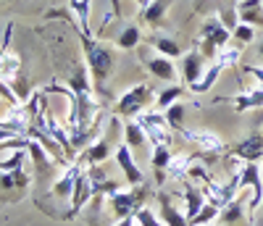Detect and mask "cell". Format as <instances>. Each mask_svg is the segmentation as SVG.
Returning a JSON list of instances; mask_svg holds the SVG:
<instances>
[{
    "instance_id": "1",
    "label": "cell",
    "mask_w": 263,
    "mask_h": 226,
    "mask_svg": "<svg viewBox=\"0 0 263 226\" xmlns=\"http://www.w3.org/2000/svg\"><path fill=\"white\" fill-rule=\"evenodd\" d=\"M79 37V45H82V53H84V63L90 69V79H92V87H95V95L98 98H108L105 87H108V79L114 74V48L111 45H103L100 40H92V34H84V32H77Z\"/></svg>"
},
{
    "instance_id": "2",
    "label": "cell",
    "mask_w": 263,
    "mask_h": 226,
    "mask_svg": "<svg viewBox=\"0 0 263 226\" xmlns=\"http://www.w3.org/2000/svg\"><path fill=\"white\" fill-rule=\"evenodd\" d=\"M145 197H147V184L140 187H129V190H119L114 195L105 197V208L114 218L111 221H124V218H135L137 211L145 205Z\"/></svg>"
},
{
    "instance_id": "3",
    "label": "cell",
    "mask_w": 263,
    "mask_h": 226,
    "mask_svg": "<svg viewBox=\"0 0 263 226\" xmlns=\"http://www.w3.org/2000/svg\"><path fill=\"white\" fill-rule=\"evenodd\" d=\"M229 42H232V29L224 27V21L218 18V13L208 16L200 27V53L208 61H216L218 53H221Z\"/></svg>"
},
{
    "instance_id": "4",
    "label": "cell",
    "mask_w": 263,
    "mask_h": 226,
    "mask_svg": "<svg viewBox=\"0 0 263 226\" xmlns=\"http://www.w3.org/2000/svg\"><path fill=\"white\" fill-rule=\"evenodd\" d=\"M179 134L190 145L197 147V158L205 161V163L208 161H216V158H221L224 153H229V145L218 137V134H213L208 129H182Z\"/></svg>"
},
{
    "instance_id": "5",
    "label": "cell",
    "mask_w": 263,
    "mask_h": 226,
    "mask_svg": "<svg viewBox=\"0 0 263 226\" xmlns=\"http://www.w3.org/2000/svg\"><path fill=\"white\" fill-rule=\"evenodd\" d=\"M153 103V89L147 84H135L126 92H121V98L116 100V116L119 119H137L140 113H145V108Z\"/></svg>"
},
{
    "instance_id": "6",
    "label": "cell",
    "mask_w": 263,
    "mask_h": 226,
    "mask_svg": "<svg viewBox=\"0 0 263 226\" xmlns=\"http://www.w3.org/2000/svg\"><path fill=\"white\" fill-rule=\"evenodd\" d=\"M137 124L145 129L147 140L153 145H168L171 147V126L163 116V110H147V113H140L137 116Z\"/></svg>"
},
{
    "instance_id": "7",
    "label": "cell",
    "mask_w": 263,
    "mask_h": 226,
    "mask_svg": "<svg viewBox=\"0 0 263 226\" xmlns=\"http://www.w3.org/2000/svg\"><path fill=\"white\" fill-rule=\"evenodd\" d=\"M137 53H140L142 66H145L153 77L161 79V82L174 84V79H177V66H174L171 58H166V55H161V53H156V50H147V45H142Z\"/></svg>"
},
{
    "instance_id": "8",
    "label": "cell",
    "mask_w": 263,
    "mask_h": 226,
    "mask_svg": "<svg viewBox=\"0 0 263 226\" xmlns=\"http://www.w3.org/2000/svg\"><path fill=\"white\" fill-rule=\"evenodd\" d=\"M95 195H92V179H90V168H82L79 171V176H77V187H74V195H71V208L63 213V218L66 221H71V218H77L82 211H84V205L90 202Z\"/></svg>"
},
{
    "instance_id": "9",
    "label": "cell",
    "mask_w": 263,
    "mask_h": 226,
    "mask_svg": "<svg viewBox=\"0 0 263 226\" xmlns=\"http://www.w3.org/2000/svg\"><path fill=\"white\" fill-rule=\"evenodd\" d=\"M229 155L237 158L239 163H260V158H263V131H250L242 142L229 147Z\"/></svg>"
},
{
    "instance_id": "10",
    "label": "cell",
    "mask_w": 263,
    "mask_h": 226,
    "mask_svg": "<svg viewBox=\"0 0 263 226\" xmlns=\"http://www.w3.org/2000/svg\"><path fill=\"white\" fill-rule=\"evenodd\" d=\"M11 32H13V24L6 27L3 32V45H0V79L3 82H16L18 79V71H21V58L16 53H11Z\"/></svg>"
},
{
    "instance_id": "11",
    "label": "cell",
    "mask_w": 263,
    "mask_h": 226,
    "mask_svg": "<svg viewBox=\"0 0 263 226\" xmlns=\"http://www.w3.org/2000/svg\"><path fill=\"white\" fill-rule=\"evenodd\" d=\"M32 179L21 171V168H13V171H0V197L13 202L18 200V195L29 187Z\"/></svg>"
},
{
    "instance_id": "12",
    "label": "cell",
    "mask_w": 263,
    "mask_h": 226,
    "mask_svg": "<svg viewBox=\"0 0 263 226\" xmlns=\"http://www.w3.org/2000/svg\"><path fill=\"white\" fill-rule=\"evenodd\" d=\"M114 153H116L114 140H111V137H100V140H95L92 145H87V147L79 153L77 161H82L84 166H100V163H105Z\"/></svg>"
},
{
    "instance_id": "13",
    "label": "cell",
    "mask_w": 263,
    "mask_h": 226,
    "mask_svg": "<svg viewBox=\"0 0 263 226\" xmlns=\"http://www.w3.org/2000/svg\"><path fill=\"white\" fill-rule=\"evenodd\" d=\"M114 158H116L119 168L124 171V176H126V184H129V187H140V184H145V179H142V171L137 168L135 158H132V147H129L126 142L116 145V153H114Z\"/></svg>"
},
{
    "instance_id": "14",
    "label": "cell",
    "mask_w": 263,
    "mask_h": 226,
    "mask_svg": "<svg viewBox=\"0 0 263 226\" xmlns=\"http://www.w3.org/2000/svg\"><path fill=\"white\" fill-rule=\"evenodd\" d=\"M84 168V163L82 161H74L69 168H66L55 182H53V187H50V195L53 197H58V200H71V195H74V187H77V176H79V171Z\"/></svg>"
},
{
    "instance_id": "15",
    "label": "cell",
    "mask_w": 263,
    "mask_h": 226,
    "mask_svg": "<svg viewBox=\"0 0 263 226\" xmlns=\"http://www.w3.org/2000/svg\"><path fill=\"white\" fill-rule=\"evenodd\" d=\"M42 108H45V124H48V131L53 134V140L66 150V158H69V161H74V158L79 155L77 153V147L71 145V137H69V131H66L61 124H58V119L53 116V110H50V105L45 103V100H42Z\"/></svg>"
},
{
    "instance_id": "16",
    "label": "cell",
    "mask_w": 263,
    "mask_h": 226,
    "mask_svg": "<svg viewBox=\"0 0 263 226\" xmlns=\"http://www.w3.org/2000/svg\"><path fill=\"white\" fill-rule=\"evenodd\" d=\"M205 61H208V58H205L200 50H190L187 55H182V77H184L187 87L195 84L197 79L203 77V71H205Z\"/></svg>"
},
{
    "instance_id": "17",
    "label": "cell",
    "mask_w": 263,
    "mask_h": 226,
    "mask_svg": "<svg viewBox=\"0 0 263 226\" xmlns=\"http://www.w3.org/2000/svg\"><path fill=\"white\" fill-rule=\"evenodd\" d=\"M171 6H174V0H150L147 6H142V8H140V18L145 21L147 27L161 29L163 16L168 13V8H171Z\"/></svg>"
},
{
    "instance_id": "18",
    "label": "cell",
    "mask_w": 263,
    "mask_h": 226,
    "mask_svg": "<svg viewBox=\"0 0 263 226\" xmlns=\"http://www.w3.org/2000/svg\"><path fill=\"white\" fill-rule=\"evenodd\" d=\"M237 18L242 21V24L263 29V0H239L237 3Z\"/></svg>"
},
{
    "instance_id": "19",
    "label": "cell",
    "mask_w": 263,
    "mask_h": 226,
    "mask_svg": "<svg viewBox=\"0 0 263 226\" xmlns=\"http://www.w3.org/2000/svg\"><path fill=\"white\" fill-rule=\"evenodd\" d=\"M227 103H232V108L237 113H245L250 108H263V87H255V89H245V92H239L234 98H221Z\"/></svg>"
},
{
    "instance_id": "20",
    "label": "cell",
    "mask_w": 263,
    "mask_h": 226,
    "mask_svg": "<svg viewBox=\"0 0 263 226\" xmlns=\"http://www.w3.org/2000/svg\"><path fill=\"white\" fill-rule=\"evenodd\" d=\"M224 69H227V66L216 58V61L208 66V69L203 71V77L197 79L195 84H190V92H195V95H203V92H208V89H211V87L218 82V77H221V71H224Z\"/></svg>"
},
{
    "instance_id": "21",
    "label": "cell",
    "mask_w": 263,
    "mask_h": 226,
    "mask_svg": "<svg viewBox=\"0 0 263 226\" xmlns=\"http://www.w3.org/2000/svg\"><path fill=\"white\" fill-rule=\"evenodd\" d=\"M158 202H161V221H163L166 226H190V223H187V216L168 200V195L161 192V195H158Z\"/></svg>"
},
{
    "instance_id": "22",
    "label": "cell",
    "mask_w": 263,
    "mask_h": 226,
    "mask_svg": "<svg viewBox=\"0 0 263 226\" xmlns=\"http://www.w3.org/2000/svg\"><path fill=\"white\" fill-rule=\"evenodd\" d=\"M150 163H153V171H156V182L163 184L166 182V168L171 163V147L168 145H153Z\"/></svg>"
},
{
    "instance_id": "23",
    "label": "cell",
    "mask_w": 263,
    "mask_h": 226,
    "mask_svg": "<svg viewBox=\"0 0 263 226\" xmlns=\"http://www.w3.org/2000/svg\"><path fill=\"white\" fill-rule=\"evenodd\" d=\"M147 42H150V48L156 50V53H161V55H166L171 61L182 55V45L174 40V37H168V34H153Z\"/></svg>"
},
{
    "instance_id": "24",
    "label": "cell",
    "mask_w": 263,
    "mask_h": 226,
    "mask_svg": "<svg viewBox=\"0 0 263 226\" xmlns=\"http://www.w3.org/2000/svg\"><path fill=\"white\" fill-rule=\"evenodd\" d=\"M205 195H203V190H197L192 182L184 187V216H187V221H192L197 213H200V208L205 205Z\"/></svg>"
},
{
    "instance_id": "25",
    "label": "cell",
    "mask_w": 263,
    "mask_h": 226,
    "mask_svg": "<svg viewBox=\"0 0 263 226\" xmlns=\"http://www.w3.org/2000/svg\"><path fill=\"white\" fill-rule=\"evenodd\" d=\"M140 42H142L140 27H137V24H126V27L119 32V37H116V48H119V50H135V48H140Z\"/></svg>"
},
{
    "instance_id": "26",
    "label": "cell",
    "mask_w": 263,
    "mask_h": 226,
    "mask_svg": "<svg viewBox=\"0 0 263 226\" xmlns=\"http://www.w3.org/2000/svg\"><path fill=\"white\" fill-rule=\"evenodd\" d=\"M69 8L74 11L77 24H79V29H74V32L90 34V8H92V0H69Z\"/></svg>"
},
{
    "instance_id": "27",
    "label": "cell",
    "mask_w": 263,
    "mask_h": 226,
    "mask_svg": "<svg viewBox=\"0 0 263 226\" xmlns=\"http://www.w3.org/2000/svg\"><path fill=\"white\" fill-rule=\"evenodd\" d=\"M145 140H147V134H145V129L137 124V119H135V121L126 119V124H124V142H126L132 150H140V147H145Z\"/></svg>"
},
{
    "instance_id": "28",
    "label": "cell",
    "mask_w": 263,
    "mask_h": 226,
    "mask_svg": "<svg viewBox=\"0 0 263 226\" xmlns=\"http://www.w3.org/2000/svg\"><path fill=\"white\" fill-rule=\"evenodd\" d=\"M192 161H195V155H184V153L171 155V163H168L166 174L174 176V179H187V176H190V166H192Z\"/></svg>"
},
{
    "instance_id": "29",
    "label": "cell",
    "mask_w": 263,
    "mask_h": 226,
    "mask_svg": "<svg viewBox=\"0 0 263 226\" xmlns=\"http://www.w3.org/2000/svg\"><path fill=\"white\" fill-rule=\"evenodd\" d=\"M242 211H245V200H242V197H234L229 205L221 208V213H218V221H221V223H237L239 218H242Z\"/></svg>"
},
{
    "instance_id": "30",
    "label": "cell",
    "mask_w": 263,
    "mask_h": 226,
    "mask_svg": "<svg viewBox=\"0 0 263 226\" xmlns=\"http://www.w3.org/2000/svg\"><path fill=\"white\" fill-rule=\"evenodd\" d=\"M184 95V87L182 84H168L163 92L158 95V100H156V105H158V110H166L168 105H174V103H179V98Z\"/></svg>"
},
{
    "instance_id": "31",
    "label": "cell",
    "mask_w": 263,
    "mask_h": 226,
    "mask_svg": "<svg viewBox=\"0 0 263 226\" xmlns=\"http://www.w3.org/2000/svg\"><path fill=\"white\" fill-rule=\"evenodd\" d=\"M218 213H221V208H216V205H211V202H205V205L200 208V213H197L192 221H187V223L190 226H211L218 218Z\"/></svg>"
},
{
    "instance_id": "32",
    "label": "cell",
    "mask_w": 263,
    "mask_h": 226,
    "mask_svg": "<svg viewBox=\"0 0 263 226\" xmlns=\"http://www.w3.org/2000/svg\"><path fill=\"white\" fill-rule=\"evenodd\" d=\"M253 40H255V27L239 21V24L234 27V32H232V42L239 45V48H245V45H253Z\"/></svg>"
},
{
    "instance_id": "33",
    "label": "cell",
    "mask_w": 263,
    "mask_h": 226,
    "mask_svg": "<svg viewBox=\"0 0 263 226\" xmlns=\"http://www.w3.org/2000/svg\"><path fill=\"white\" fill-rule=\"evenodd\" d=\"M163 116H166V121H168V126H171L174 131H182V129H184V126H182V121H184V105H182V103L168 105V108L163 110Z\"/></svg>"
},
{
    "instance_id": "34",
    "label": "cell",
    "mask_w": 263,
    "mask_h": 226,
    "mask_svg": "<svg viewBox=\"0 0 263 226\" xmlns=\"http://www.w3.org/2000/svg\"><path fill=\"white\" fill-rule=\"evenodd\" d=\"M27 153L29 150H13L8 153V158H0V171H13V168H21L27 161Z\"/></svg>"
},
{
    "instance_id": "35",
    "label": "cell",
    "mask_w": 263,
    "mask_h": 226,
    "mask_svg": "<svg viewBox=\"0 0 263 226\" xmlns=\"http://www.w3.org/2000/svg\"><path fill=\"white\" fill-rule=\"evenodd\" d=\"M135 221H137V226H166V223L161 221V216H156V213H153L147 205H142V208L137 211Z\"/></svg>"
},
{
    "instance_id": "36",
    "label": "cell",
    "mask_w": 263,
    "mask_h": 226,
    "mask_svg": "<svg viewBox=\"0 0 263 226\" xmlns=\"http://www.w3.org/2000/svg\"><path fill=\"white\" fill-rule=\"evenodd\" d=\"M255 82H258V87H263V66H248V69H245Z\"/></svg>"
},
{
    "instance_id": "37",
    "label": "cell",
    "mask_w": 263,
    "mask_h": 226,
    "mask_svg": "<svg viewBox=\"0 0 263 226\" xmlns=\"http://www.w3.org/2000/svg\"><path fill=\"white\" fill-rule=\"evenodd\" d=\"M11 137H18V134L11 131V129H6V126H0V142H6V140H11Z\"/></svg>"
},
{
    "instance_id": "38",
    "label": "cell",
    "mask_w": 263,
    "mask_h": 226,
    "mask_svg": "<svg viewBox=\"0 0 263 226\" xmlns=\"http://www.w3.org/2000/svg\"><path fill=\"white\" fill-rule=\"evenodd\" d=\"M116 226H135V218H124V221H119Z\"/></svg>"
},
{
    "instance_id": "39",
    "label": "cell",
    "mask_w": 263,
    "mask_h": 226,
    "mask_svg": "<svg viewBox=\"0 0 263 226\" xmlns=\"http://www.w3.org/2000/svg\"><path fill=\"white\" fill-rule=\"evenodd\" d=\"M258 55H260V58H263V40H260V42H258Z\"/></svg>"
},
{
    "instance_id": "40",
    "label": "cell",
    "mask_w": 263,
    "mask_h": 226,
    "mask_svg": "<svg viewBox=\"0 0 263 226\" xmlns=\"http://www.w3.org/2000/svg\"><path fill=\"white\" fill-rule=\"evenodd\" d=\"M135 3H137V6H140V8H142V6H145V3H147V0H135Z\"/></svg>"
},
{
    "instance_id": "41",
    "label": "cell",
    "mask_w": 263,
    "mask_h": 226,
    "mask_svg": "<svg viewBox=\"0 0 263 226\" xmlns=\"http://www.w3.org/2000/svg\"><path fill=\"white\" fill-rule=\"evenodd\" d=\"M227 3H229V6H237V3H239V0H227Z\"/></svg>"
},
{
    "instance_id": "42",
    "label": "cell",
    "mask_w": 263,
    "mask_h": 226,
    "mask_svg": "<svg viewBox=\"0 0 263 226\" xmlns=\"http://www.w3.org/2000/svg\"><path fill=\"white\" fill-rule=\"evenodd\" d=\"M258 211H263V200H260V208H258Z\"/></svg>"
},
{
    "instance_id": "43",
    "label": "cell",
    "mask_w": 263,
    "mask_h": 226,
    "mask_svg": "<svg viewBox=\"0 0 263 226\" xmlns=\"http://www.w3.org/2000/svg\"><path fill=\"white\" fill-rule=\"evenodd\" d=\"M260 171H263V158H260Z\"/></svg>"
},
{
    "instance_id": "44",
    "label": "cell",
    "mask_w": 263,
    "mask_h": 226,
    "mask_svg": "<svg viewBox=\"0 0 263 226\" xmlns=\"http://www.w3.org/2000/svg\"><path fill=\"white\" fill-rule=\"evenodd\" d=\"M211 226H218V223H211Z\"/></svg>"
},
{
    "instance_id": "45",
    "label": "cell",
    "mask_w": 263,
    "mask_h": 226,
    "mask_svg": "<svg viewBox=\"0 0 263 226\" xmlns=\"http://www.w3.org/2000/svg\"><path fill=\"white\" fill-rule=\"evenodd\" d=\"M135 226H137V221H135Z\"/></svg>"
}]
</instances>
